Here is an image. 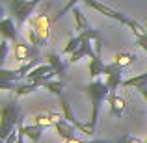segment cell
<instances>
[{"mask_svg": "<svg viewBox=\"0 0 147 143\" xmlns=\"http://www.w3.org/2000/svg\"><path fill=\"white\" fill-rule=\"evenodd\" d=\"M104 65H106V63H102L100 56H95V58H91V60H90L88 71H90V76L93 80H97L100 75H104Z\"/></svg>", "mask_w": 147, "mask_h": 143, "instance_id": "obj_14", "label": "cell"}, {"mask_svg": "<svg viewBox=\"0 0 147 143\" xmlns=\"http://www.w3.org/2000/svg\"><path fill=\"white\" fill-rule=\"evenodd\" d=\"M24 140H26V136H24V134L21 132V130H19V138H17V143H24Z\"/></svg>", "mask_w": 147, "mask_h": 143, "instance_id": "obj_33", "label": "cell"}, {"mask_svg": "<svg viewBox=\"0 0 147 143\" xmlns=\"http://www.w3.org/2000/svg\"><path fill=\"white\" fill-rule=\"evenodd\" d=\"M78 2H84V0H67V2H65V6L58 11L56 17H52V21H58V19H61L65 13H67V11H73V7H76V4H78Z\"/></svg>", "mask_w": 147, "mask_h": 143, "instance_id": "obj_26", "label": "cell"}, {"mask_svg": "<svg viewBox=\"0 0 147 143\" xmlns=\"http://www.w3.org/2000/svg\"><path fill=\"white\" fill-rule=\"evenodd\" d=\"M41 0H9V13L13 17V21L17 22V26H22L28 17L34 13Z\"/></svg>", "mask_w": 147, "mask_h": 143, "instance_id": "obj_3", "label": "cell"}, {"mask_svg": "<svg viewBox=\"0 0 147 143\" xmlns=\"http://www.w3.org/2000/svg\"><path fill=\"white\" fill-rule=\"evenodd\" d=\"M26 39L30 41V45H34V47H37V48H41L43 45H47V43H45V41L39 37V34H37L36 30L32 28V26H30V28L26 30Z\"/></svg>", "mask_w": 147, "mask_h": 143, "instance_id": "obj_25", "label": "cell"}, {"mask_svg": "<svg viewBox=\"0 0 147 143\" xmlns=\"http://www.w3.org/2000/svg\"><path fill=\"white\" fill-rule=\"evenodd\" d=\"M7 52H9V45H7V39H2V43H0V61H6V56Z\"/></svg>", "mask_w": 147, "mask_h": 143, "instance_id": "obj_28", "label": "cell"}, {"mask_svg": "<svg viewBox=\"0 0 147 143\" xmlns=\"http://www.w3.org/2000/svg\"><path fill=\"white\" fill-rule=\"evenodd\" d=\"M52 22H54V21L47 17V13H41L39 17H36L32 22H30V24H32V28L36 30L37 34H39L41 39L47 43V41H49V36H50V24H52Z\"/></svg>", "mask_w": 147, "mask_h": 143, "instance_id": "obj_8", "label": "cell"}, {"mask_svg": "<svg viewBox=\"0 0 147 143\" xmlns=\"http://www.w3.org/2000/svg\"><path fill=\"white\" fill-rule=\"evenodd\" d=\"M54 128L58 130V134H60V138H61V140H65V141L75 140V128H76V126H75V125H71V123H69L67 119H63V117H61L60 121H56Z\"/></svg>", "mask_w": 147, "mask_h": 143, "instance_id": "obj_11", "label": "cell"}, {"mask_svg": "<svg viewBox=\"0 0 147 143\" xmlns=\"http://www.w3.org/2000/svg\"><path fill=\"white\" fill-rule=\"evenodd\" d=\"M84 41H82V37L80 36H75V37H71V39L67 41V45L63 47V54H67V56H71L75 50H78L80 48V45H82Z\"/></svg>", "mask_w": 147, "mask_h": 143, "instance_id": "obj_24", "label": "cell"}, {"mask_svg": "<svg viewBox=\"0 0 147 143\" xmlns=\"http://www.w3.org/2000/svg\"><path fill=\"white\" fill-rule=\"evenodd\" d=\"M41 86H37V84H32V82H24V84H17L15 86V97H26V95H32L36 93V91H39Z\"/></svg>", "mask_w": 147, "mask_h": 143, "instance_id": "obj_18", "label": "cell"}, {"mask_svg": "<svg viewBox=\"0 0 147 143\" xmlns=\"http://www.w3.org/2000/svg\"><path fill=\"white\" fill-rule=\"evenodd\" d=\"M17 138H19V128H17V130H13V132H11L2 143H17Z\"/></svg>", "mask_w": 147, "mask_h": 143, "instance_id": "obj_29", "label": "cell"}, {"mask_svg": "<svg viewBox=\"0 0 147 143\" xmlns=\"http://www.w3.org/2000/svg\"><path fill=\"white\" fill-rule=\"evenodd\" d=\"M54 76H56V71H54V69L50 67L49 63H39L36 69H32V71L28 73V76H26V82L37 84V86L43 87V84L49 82V80H52Z\"/></svg>", "mask_w": 147, "mask_h": 143, "instance_id": "obj_5", "label": "cell"}, {"mask_svg": "<svg viewBox=\"0 0 147 143\" xmlns=\"http://www.w3.org/2000/svg\"><path fill=\"white\" fill-rule=\"evenodd\" d=\"M19 130H21L22 134L26 136V140H30V141H39L41 140V136H43V130L45 128H41V126H37V125H24V123H19Z\"/></svg>", "mask_w": 147, "mask_h": 143, "instance_id": "obj_12", "label": "cell"}, {"mask_svg": "<svg viewBox=\"0 0 147 143\" xmlns=\"http://www.w3.org/2000/svg\"><path fill=\"white\" fill-rule=\"evenodd\" d=\"M80 89L88 95L90 99V104H91V117H90V126H97V121H99V111H100V106H102L104 100H108L110 97V87L106 86V82H100V80H93V82L82 86Z\"/></svg>", "mask_w": 147, "mask_h": 143, "instance_id": "obj_1", "label": "cell"}, {"mask_svg": "<svg viewBox=\"0 0 147 143\" xmlns=\"http://www.w3.org/2000/svg\"><path fill=\"white\" fill-rule=\"evenodd\" d=\"M43 87H45V89H49L52 95L61 97V95H63V89H65V84L61 82V80H49V82L43 84Z\"/></svg>", "mask_w": 147, "mask_h": 143, "instance_id": "obj_20", "label": "cell"}, {"mask_svg": "<svg viewBox=\"0 0 147 143\" xmlns=\"http://www.w3.org/2000/svg\"><path fill=\"white\" fill-rule=\"evenodd\" d=\"M84 4H86L88 7H91V9L99 11L100 15H104V17L112 19V21H115V22H121V24H125V26L129 24V21H130V17H127L125 13H121V11H117V9H114V7L106 6V4L99 2V0H84Z\"/></svg>", "mask_w": 147, "mask_h": 143, "instance_id": "obj_4", "label": "cell"}, {"mask_svg": "<svg viewBox=\"0 0 147 143\" xmlns=\"http://www.w3.org/2000/svg\"><path fill=\"white\" fill-rule=\"evenodd\" d=\"M32 123H34V125H37V126H41V128H49V126L56 125V121L52 119V115H50V113H39V115H36Z\"/></svg>", "mask_w": 147, "mask_h": 143, "instance_id": "obj_22", "label": "cell"}, {"mask_svg": "<svg viewBox=\"0 0 147 143\" xmlns=\"http://www.w3.org/2000/svg\"><path fill=\"white\" fill-rule=\"evenodd\" d=\"M60 106H61V115H63V119H67L71 125H76V117H75V111H73V108H71V104H69V100L65 99L63 95L60 97Z\"/></svg>", "mask_w": 147, "mask_h": 143, "instance_id": "obj_19", "label": "cell"}, {"mask_svg": "<svg viewBox=\"0 0 147 143\" xmlns=\"http://www.w3.org/2000/svg\"><path fill=\"white\" fill-rule=\"evenodd\" d=\"M21 121V106L17 102L6 104L0 111V140L4 141L13 130H17Z\"/></svg>", "mask_w": 147, "mask_h": 143, "instance_id": "obj_2", "label": "cell"}, {"mask_svg": "<svg viewBox=\"0 0 147 143\" xmlns=\"http://www.w3.org/2000/svg\"><path fill=\"white\" fill-rule=\"evenodd\" d=\"M136 45H138L142 50H145V52H147V37H144V39H138Z\"/></svg>", "mask_w": 147, "mask_h": 143, "instance_id": "obj_30", "label": "cell"}, {"mask_svg": "<svg viewBox=\"0 0 147 143\" xmlns=\"http://www.w3.org/2000/svg\"><path fill=\"white\" fill-rule=\"evenodd\" d=\"M86 56H90V58L99 56V54L95 52L93 41H84V43L80 45V48H78V50H75V52L69 56V63H78V61L82 60V58H86Z\"/></svg>", "mask_w": 147, "mask_h": 143, "instance_id": "obj_9", "label": "cell"}, {"mask_svg": "<svg viewBox=\"0 0 147 143\" xmlns=\"http://www.w3.org/2000/svg\"><path fill=\"white\" fill-rule=\"evenodd\" d=\"M21 73H19V69H13V71H9V69H0V80H4V82H17V80H21Z\"/></svg>", "mask_w": 147, "mask_h": 143, "instance_id": "obj_23", "label": "cell"}, {"mask_svg": "<svg viewBox=\"0 0 147 143\" xmlns=\"http://www.w3.org/2000/svg\"><path fill=\"white\" fill-rule=\"evenodd\" d=\"M136 60V54H132V52H117L114 56V61L119 65V67H127V65H130L132 61Z\"/></svg>", "mask_w": 147, "mask_h": 143, "instance_id": "obj_21", "label": "cell"}, {"mask_svg": "<svg viewBox=\"0 0 147 143\" xmlns=\"http://www.w3.org/2000/svg\"><path fill=\"white\" fill-rule=\"evenodd\" d=\"M114 141H115V143H145V140L136 138V136H132V134H123V136L115 138Z\"/></svg>", "mask_w": 147, "mask_h": 143, "instance_id": "obj_27", "label": "cell"}, {"mask_svg": "<svg viewBox=\"0 0 147 143\" xmlns=\"http://www.w3.org/2000/svg\"><path fill=\"white\" fill-rule=\"evenodd\" d=\"M110 141H112V143H115V141H114V140H110Z\"/></svg>", "mask_w": 147, "mask_h": 143, "instance_id": "obj_35", "label": "cell"}, {"mask_svg": "<svg viewBox=\"0 0 147 143\" xmlns=\"http://www.w3.org/2000/svg\"><path fill=\"white\" fill-rule=\"evenodd\" d=\"M13 52H15V60L21 61V63H26V61L34 60V58H39V48L34 47V45L24 43V41H21V39L15 41Z\"/></svg>", "mask_w": 147, "mask_h": 143, "instance_id": "obj_7", "label": "cell"}, {"mask_svg": "<svg viewBox=\"0 0 147 143\" xmlns=\"http://www.w3.org/2000/svg\"><path fill=\"white\" fill-rule=\"evenodd\" d=\"M71 13H73V17H75V30H78V34L90 28V22H88L86 15L82 13V9H80V7H73Z\"/></svg>", "mask_w": 147, "mask_h": 143, "instance_id": "obj_17", "label": "cell"}, {"mask_svg": "<svg viewBox=\"0 0 147 143\" xmlns=\"http://www.w3.org/2000/svg\"><path fill=\"white\" fill-rule=\"evenodd\" d=\"M86 143H112V141H108V140H88Z\"/></svg>", "mask_w": 147, "mask_h": 143, "instance_id": "obj_31", "label": "cell"}, {"mask_svg": "<svg viewBox=\"0 0 147 143\" xmlns=\"http://www.w3.org/2000/svg\"><path fill=\"white\" fill-rule=\"evenodd\" d=\"M0 34L4 39L7 41H17L19 39V32H17V22L13 21V17H4L0 22Z\"/></svg>", "mask_w": 147, "mask_h": 143, "instance_id": "obj_10", "label": "cell"}, {"mask_svg": "<svg viewBox=\"0 0 147 143\" xmlns=\"http://www.w3.org/2000/svg\"><path fill=\"white\" fill-rule=\"evenodd\" d=\"M147 86V71L140 73V75H134L130 78L123 80V87H134V89H140V87Z\"/></svg>", "mask_w": 147, "mask_h": 143, "instance_id": "obj_16", "label": "cell"}, {"mask_svg": "<svg viewBox=\"0 0 147 143\" xmlns=\"http://www.w3.org/2000/svg\"><path fill=\"white\" fill-rule=\"evenodd\" d=\"M104 75H106V86L110 87L112 93L119 89V86H123V67H119L115 61L104 65Z\"/></svg>", "mask_w": 147, "mask_h": 143, "instance_id": "obj_6", "label": "cell"}, {"mask_svg": "<svg viewBox=\"0 0 147 143\" xmlns=\"http://www.w3.org/2000/svg\"><path fill=\"white\" fill-rule=\"evenodd\" d=\"M47 63L50 65V67L56 71V75H63L65 73V69H67V63H65L63 60H61L58 54H54V52H50V54H47Z\"/></svg>", "mask_w": 147, "mask_h": 143, "instance_id": "obj_15", "label": "cell"}, {"mask_svg": "<svg viewBox=\"0 0 147 143\" xmlns=\"http://www.w3.org/2000/svg\"><path fill=\"white\" fill-rule=\"evenodd\" d=\"M108 102H110V113L114 117H121L125 113V108H127V102L123 97H119L117 93H110L108 97Z\"/></svg>", "mask_w": 147, "mask_h": 143, "instance_id": "obj_13", "label": "cell"}, {"mask_svg": "<svg viewBox=\"0 0 147 143\" xmlns=\"http://www.w3.org/2000/svg\"><path fill=\"white\" fill-rule=\"evenodd\" d=\"M138 91H140V93H142V97H144V99L147 100V86H144V87H140V89H138Z\"/></svg>", "mask_w": 147, "mask_h": 143, "instance_id": "obj_32", "label": "cell"}, {"mask_svg": "<svg viewBox=\"0 0 147 143\" xmlns=\"http://www.w3.org/2000/svg\"><path fill=\"white\" fill-rule=\"evenodd\" d=\"M65 143H86V141H82V140H76V138H75V140H69V141H65Z\"/></svg>", "mask_w": 147, "mask_h": 143, "instance_id": "obj_34", "label": "cell"}]
</instances>
